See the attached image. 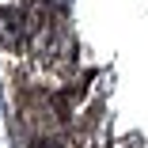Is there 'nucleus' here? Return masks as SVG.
Instances as JSON below:
<instances>
[{
	"mask_svg": "<svg viewBox=\"0 0 148 148\" xmlns=\"http://www.w3.org/2000/svg\"><path fill=\"white\" fill-rule=\"evenodd\" d=\"M31 34H34V27H31V19L19 8H4L0 12V46L4 49H23L31 42Z\"/></svg>",
	"mask_w": 148,
	"mask_h": 148,
	"instance_id": "nucleus-1",
	"label": "nucleus"
},
{
	"mask_svg": "<svg viewBox=\"0 0 148 148\" xmlns=\"http://www.w3.org/2000/svg\"><path fill=\"white\" fill-rule=\"evenodd\" d=\"M23 118L31 122L34 133H53V129H57V118L49 114V103H46L42 95H27V99H23Z\"/></svg>",
	"mask_w": 148,
	"mask_h": 148,
	"instance_id": "nucleus-2",
	"label": "nucleus"
},
{
	"mask_svg": "<svg viewBox=\"0 0 148 148\" xmlns=\"http://www.w3.org/2000/svg\"><path fill=\"white\" fill-rule=\"evenodd\" d=\"M27 148H65V144L57 140L53 133H34V137H31V144H27Z\"/></svg>",
	"mask_w": 148,
	"mask_h": 148,
	"instance_id": "nucleus-3",
	"label": "nucleus"
}]
</instances>
